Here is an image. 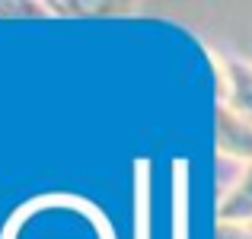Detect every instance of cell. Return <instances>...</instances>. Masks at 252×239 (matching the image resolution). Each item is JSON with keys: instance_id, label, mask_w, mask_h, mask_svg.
Returning a JSON list of instances; mask_svg holds the SVG:
<instances>
[{"instance_id": "7a4b0ae2", "label": "cell", "mask_w": 252, "mask_h": 239, "mask_svg": "<svg viewBox=\"0 0 252 239\" xmlns=\"http://www.w3.org/2000/svg\"><path fill=\"white\" fill-rule=\"evenodd\" d=\"M217 67H220V83H223L220 102L252 121V61L236 55H217Z\"/></svg>"}, {"instance_id": "3957f363", "label": "cell", "mask_w": 252, "mask_h": 239, "mask_svg": "<svg viewBox=\"0 0 252 239\" xmlns=\"http://www.w3.org/2000/svg\"><path fill=\"white\" fill-rule=\"evenodd\" d=\"M217 223L252 227V166H243L236 182L223 191L220 204H217Z\"/></svg>"}, {"instance_id": "6da1fadb", "label": "cell", "mask_w": 252, "mask_h": 239, "mask_svg": "<svg viewBox=\"0 0 252 239\" xmlns=\"http://www.w3.org/2000/svg\"><path fill=\"white\" fill-rule=\"evenodd\" d=\"M214 147L223 159L252 166V121L236 115L223 102H217L214 112Z\"/></svg>"}, {"instance_id": "277c9868", "label": "cell", "mask_w": 252, "mask_h": 239, "mask_svg": "<svg viewBox=\"0 0 252 239\" xmlns=\"http://www.w3.org/2000/svg\"><path fill=\"white\" fill-rule=\"evenodd\" d=\"M214 239H252V227H236V223H217Z\"/></svg>"}]
</instances>
